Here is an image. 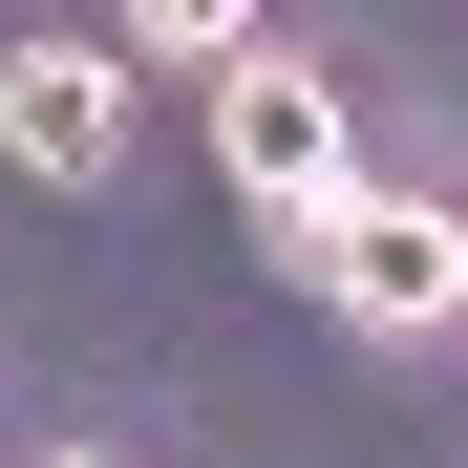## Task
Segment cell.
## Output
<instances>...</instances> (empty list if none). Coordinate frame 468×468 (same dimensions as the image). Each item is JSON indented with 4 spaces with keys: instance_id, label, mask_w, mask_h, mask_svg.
<instances>
[{
    "instance_id": "1",
    "label": "cell",
    "mask_w": 468,
    "mask_h": 468,
    "mask_svg": "<svg viewBox=\"0 0 468 468\" xmlns=\"http://www.w3.org/2000/svg\"><path fill=\"white\" fill-rule=\"evenodd\" d=\"M213 171H234V213L277 234V256H320V234L362 213V107H341V64L320 43H256L213 86Z\"/></svg>"
},
{
    "instance_id": "3",
    "label": "cell",
    "mask_w": 468,
    "mask_h": 468,
    "mask_svg": "<svg viewBox=\"0 0 468 468\" xmlns=\"http://www.w3.org/2000/svg\"><path fill=\"white\" fill-rule=\"evenodd\" d=\"M0 171L22 192H128V43H86V22L0 43Z\"/></svg>"
},
{
    "instance_id": "4",
    "label": "cell",
    "mask_w": 468,
    "mask_h": 468,
    "mask_svg": "<svg viewBox=\"0 0 468 468\" xmlns=\"http://www.w3.org/2000/svg\"><path fill=\"white\" fill-rule=\"evenodd\" d=\"M43 468H128V447H43Z\"/></svg>"
},
{
    "instance_id": "2",
    "label": "cell",
    "mask_w": 468,
    "mask_h": 468,
    "mask_svg": "<svg viewBox=\"0 0 468 468\" xmlns=\"http://www.w3.org/2000/svg\"><path fill=\"white\" fill-rule=\"evenodd\" d=\"M298 277H320L341 341H447V320H468V213H447V192H362Z\"/></svg>"
}]
</instances>
